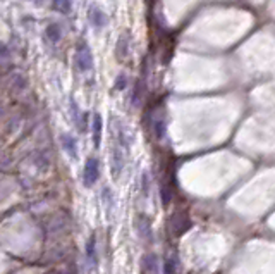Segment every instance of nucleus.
I'll list each match as a JSON object with an SVG mask.
<instances>
[{
  "label": "nucleus",
  "mask_w": 275,
  "mask_h": 274,
  "mask_svg": "<svg viewBox=\"0 0 275 274\" xmlns=\"http://www.w3.org/2000/svg\"><path fill=\"white\" fill-rule=\"evenodd\" d=\"M129 44L131 38L129 35H121V38L117 40V47H116V55L119 60H126L127 54H129Z\"/></svg>",
  "instance_id": "6"
},
{
  "label": "nucleus",
  "mask_w": 275,
  "mask_h": 274,
  "mask_svg": "<svg viewBox=\"0 0 275 274\" xmlns=\"http://www.w3.org/2000/svg\"><path fill=\"white\" fill-rule=\"evenodd\" d=\"M98 176H100V162L97 157H89L83 169V185L86 188L95 186V183L98 181Z\"/></svg>",
  "instance_id": "1"
},
{
  "label": "nucleus",
  "mask_w": 275,
  "mask_h": 274,
  "mask_svg": "<svg viewBox=\"0 0 275 274\" xmlns=\"http://www.w3.org/2000/svg\"><path fill=\"white\" fill-rule=\"evenodd\" d=\"M54 4L59 12H64V14L71 12V0H54Z\"/></svg>",
  "instance_id": "11"
},
{
  "label": "nucleus",
  "mask_w": 275,
  "mask_h": 274,
  "mask_svg": "<svg viewBox=\"0 0 275 274\" xmlns=\"http://www.w3.org/2000/svg\"><path fill=\"white\" fill-rule=\"evenodd\" d=\"M140 274H158V257L155 254H145L141 257Z\"/></svg>",
  "instance_id": "3"
},
{
  "label": "nucleus",
  "mask_w": 275,
  "mask_h": 274,
  "mask_svg": "<svg viewBox=\"0 0 275 274\" xmlns=\"http://www.w3.org/2000/svg\"><path fill=\"white\" fill-rule=\"evenodd\" d=\"M88 17H89V23H91V26L95 28V30H102V28L107 25V16H105V12H103L102 9L97 7V6L89 7Z\"/></svg>",
  "instance_id": "4"
},
{
  "label": "nucleus",
  "mask_w": 275,
  "mask_h": 274,
  "mask_svg": "<svg viewBox=\"0 0 275 274\" xmlns=\"http://www.w3.org/2000/svg\"><path fill=\"white\" fill-rule=\"evenodd\" d=\"M74 59H76V66H78V69L81 71V73H88V71H91L93 55H91V50H89V47L86 44H81L78 47Z\"/></svg>",
  "instance_id": "2"
},
{
  "label": "nucleus",
  "mask_w": 275,
  "mask_h": 274,
  "mask_svg": "<svg viewBox=\"0 0 275 274\" xmlns=\"http://www.w3.org/2000/svg\"><path fill=\"white\" fill-rule=\"evenodd\" d=\"M86 255H88L89 264H93V261H95V236H91V238L88 240V243H86Z\"/></svg>",
  "instance_id": "12"
},
{
  "label": "nucleus",
  "mask_w": 275,
  "mask_h": 274,
  "mask_svg": "<svg viewBox=\"0 0 275 274\" xmlns=\"http://www.w3.org/2000/svg\"><path fill=\"white\" fill-rule=\"evenodd\" d=\"M45 35H47V38L52 41V44H57V41L60 40V36H62V30H60L59 25H50L49 28H47Z\"/></svg>",
  "instance_id": "8"
},
{
  "label": "nucleus",
  "mask_w": 275,
  "mask_h": 274,
  "mask_svg": "<svg viewBox=\"0 0 275 274\" xmlns=\"http://www.w3.org/2000/svg\"><path fill=\"white\" fill-rule=\"evenodd\" d=\"M126 85H127L126 74H119V76H117V81H116V90H124Z\"/></svg>",
  "instance_id": "13"
},
{
  "label": "nucleus",
  "mask_w": 275,
  "mask_h": 274,
  "mask_svg": "<svg viewBox=\"0 0 275 274\" xmlns=\"http://www.w3.org/2000/svg\"><path fill=\"white\" fill-rule=\"evenodd\" d=\"M138 229H140L141 236H145V238H151V226H150V221L146 219L145 216H140V221H138Z\"/></svg>",
  "instance_id": "9"
},
{
  "label": "nucleus",
  "mask_w": 275,
  "mask_h": 274,
  "mask_svg": "<svg viewBox=\"0 0 275 274\" xmlns=\"http://www.w3.org/2000/svg\"><path fill=\"white\" fill-rule=\"evenodd\" d=\"M153 131H155V136L156 138H164V133H165V124H164V119L162 117H158V119H155L153 122Z\"/></svg>",
  "instance_id": "10"
},
{
  "label": "nucleus",
  "mask_w": 275,
  "mask_h": 274,
  "mask_svg": "<svg viewBox=\"0 0 275 274\" xmlns=\"http://www.w3.org/2000/svg\"><path fill=\"white\" fill-rule=\"evenodd\" d=\"M60 141H62V147L64 150L71 155V159H76L78 157V147H76V140H74V136H71V135H62L60 136Z\"/></svg>",
  "instance_id": "7"
},
{
  "label": "nucleus",
  "mask_w": 275,
  "mask_h": 274,
  "mask_svg": "<svg viewBox=\"0 0 275 274\" xmlns=\"http://www.w3.org/2000/svg\"><path fill=\"white\" fill-rule=\"evenodd\" d=\"M102 128H103L102 116L97 112V114H93V119H91V133H93V145H95V149H100V143H102Z\"/></svg>",
  "instance_id": "5"
}]
</instances>
